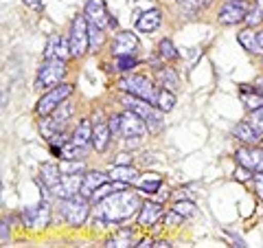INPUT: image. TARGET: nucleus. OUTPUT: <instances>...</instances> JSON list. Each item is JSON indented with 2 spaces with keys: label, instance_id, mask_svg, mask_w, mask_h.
Returning <instances> with one entry per match:
<instances>
[{
  "label": "nucleus",
  "instance_id": "8",
  "mask_svg": "<svg viewBox=\"0 0 263 248\" xmlns=\"http://www.w3.org/2000/svg\"><path fill=\"white\" fill-rule=\"evenodd\" d=\"M248 11H250L248 0H228L219 11V22L221 24H239L246 20Z\"/></svg>",
  "mask_w": 263,
  "mask_h": 248
},
{
  "label": "nucleus",
  "instance_id": "19",
  "mask_svg": "<svg viewBox=\"0 0 263 248\" xmlns=\"http://www.w3.org/2000/svg\"><path fill=\"white\" fill-rule=\"evenodd\" d=\"M160 20H162V15L158 9H149V11H143L141 15H138V20H136V29L138 31H143V33H152L160 27Z\"/></svg>",
  "mask_w": 263,
  "mask_h": 248
},
{
  "label": "nucleus",
  "instance_id": "35",
  "mask_svg": "<svg viewBox=\"0 0 263 248\" xmlns=\"http://www.w3.org/2000/svg\"><path fill=\"white\" fill-rule=\"evenodd\" d=\"M136 66V60L132 55H119L117 57V68L121 70V73H127V70H132Z\"/></svg>",
  "mask_w": 263,
  "mask_h": 248
},
{
  "label": "nucleus",
  "instance_id": "20",
  "mask_svg": "<svg viewBox=\"0 0 263 248\" xmlns=\"http://www.w3.org/2000/svg\"><path fill=\"white\" fill-rule=\"evenodd\" d=\"M75 147H79V150H88V145L92 143V123L90 121H81L75 134H72V140H70Z\"/></svg>",
  "mask_w": 263,
  "mask_h": 248
},
{
  "label": "nucleus",
  "instance_id": "21",
  "mask_svg": "<svg viewBox=\"0 0 263 248\" xmlns=\"http://www.w3.org/2000/svg\"><path fill=\"white\" fill-rule=\"evenodd\" d=\"M233 134L239 140H243V143H248V145H254V143H259V140H261V134L250 126V121L237 123V126L233 128Z\"/></svg>",
  "mask_w": 263,
  "mask_h": 248
},
{
  "label": "nucleus",
  "instance_id": "14",
  "mask_svg": "<svg viewBox=\"0 0 263 248\" xmlns=\"http://www.w3.org/2000/svg\"><path fill=\"white\" fill-rule=\"evenodd\" d=\"M72 53H70V42H66L64 38L60 36H51L46 42V51H44V57L46 60H68Z\"/></svg>",
  "mask_w": 263,
  "mask_h": 248
},
{
  "label": "nucleus",
  "instance_id": "13",
  "mask_svg": "<svg viewBox=\"0 0 263 248\" xmlns=\"http://www.w3.org/2000/svg\"><path fill=\"white\" fill-rule=\"evenodd\" d=\"M235 158L239 165L252 169L254 173L263 171V150H259V147H239L235 154Z\"/></svg>",
  "mask_w": 263,
  "mask_h": 248
},
{
  "label": "nucleus",
  "instance_id": "25",
  "mask_svg": "<svg viewBox=\"0 0 263 248\" xmlns=\"http://www.w3.org/2000/svg\"><path fill=\"white\" fill-rule=\"evenodd\" d=\"M125 187V183H119V180H114V183H103L101 187L97 189V191L92 193V198H90V200L92 202H101V200H105V198H108L110 193H114V191H119V189H123Z\"/></svg>",
  "mask_w": 263,
  "mask_h": 248
},
{
  "label": "nucleus",
  "instance_id": "37",
  "mask_svg": "<svg viewBox=\"0 0 263 248\" xmlns=\"http://www.w3.org/2000/svg\"><path fill=\"white\" fill-rule=\"evenodd\" d=\"M103 29H99V27H95V24H90V46L92 48H99L103 44V33H101Z\"/></svg>",
  "mask_w": 263,
  "mask_h": 248
},
{
  "label": "nucleus",
  "instance_id": "46",
  "mask_svg": "<svg viewBox=\"0 0 263 248\" xmlns=\"http://www.w3.org/2000/svg\"><path fill=\"white\" fill-rule=\"evenodd\" d=\"M254 90H259V93L263 95V79H257V84H254Z\"/></svg>",
  "mask_w": 263,
  "mask_h": 248
},
{
  "label": "nucleus",
  "instance_id": "24",
  "mask_svg": "<svg viewBox=\"0 0 263 248\" xmlns=\"http://www.w3.org/2000/svg\"><path fill=\"white\" fill-rule=\"evenodd\" d=\"M237 40H239V44L246 48V51H250V53H261L259 36H257V31H254V27L246 29V31H239V33H237Z\"/></svg>",
  "mask_w": 263,
  "mask_h": 248
},
{
  "label": "nucleus",
  "instance_id": "17",
  "mask_svg": "<svg viewBox=\"0 0 263 248\" xmlns=\"http://www.w3.org/2000/svg\"><path fill=\"white\" fill-rule=\"evenodd\" d=\"M110 134H112V130H110L108 123L95 121V126H92V145H95V150H97V152H103L105 147H108V143H110Z\"/></svg>",
  "mask_w": 263,
  "mask_h": 248
},
{
  "label": "nucleus",
  "instance_id": "23",
  "mask_svg": "<svg viewBox=\"0 0 263 248\" xmlns=\"http://www.w3.org/2000/svg\"><path fill=\"white\" fill-rule=\"evenodd\" d=\"M110 178L112 180H119V183L132 185V183H136L138 171L132 167V165H114V167L110 169Z\"/></svg>",
  "mask_w": 263,
  "mask_h": 248
},
{
  "label": "nucleus",
  "instance_id": "4",
  "mask_svg": "<svg viewBox=\"0 0 263 248\" xmlns=\"http://www.w3.org/2000/svg\"><path fill=\"white\" fill-rule=\"evenodd\" d=\"M68 42H70V53L75 57H81L88 46H90V22L84 15H77L70 24V36H68Z\"/></svg>",
  "mask_w": 263,
  "mask_h": 248
},
{
  "label": "nucleus",
  "instance_id": "39",
  "mask_svg": "<svg viewBox=\"0 0 263 248\" xmlns=\"http://www.w3.org/2000/svg\"><path fill=\"white\" fill-rule=\"evenodd\" d=\"M182 220H184V218L180 216V213H178L176 209H171V213H167V218H164V222H167L169 226H176V224H180Z\"/></svg>",
  "mask_w": 263,
  "mask_h": 248
},
{
  "label": "nucleus",
  "instance_id": "34",
  "mask_svg": "<svg viewBox=\"0 0 263 248\" xmlns=\"http://www.w3.org/2000/svg\"><path fill=\"white\" fill-rule=\"evenodd\" d=\"M248 121H250V126L263 136V105H261V108H257V110H252V114H250Z\"/></svg>",
  "mask_w": 263,
  "mask_h": 248
},
{
  "label": "nucleus",
  "instance_id": "48",
  "mask_svg": "<svg viewBox=\"0 0 263 248\" xmlns=\"http://www.w3.org/2000/svg\"><path fill=\"white\" fill-rule=\"evenodd\" d=\"M261 140H263V138H261Z\"/></svg>",
  "mask_w": 263,
  "mask_h": 248
},
{
  "label": "nucleus",
  "instance_id": "7",
  "mask_svg": "<svg viewBox=\"0 0 263 248\" xmlns=\"http://www.w3.org/2000/svg\"><path fill=\"white\" fill-rule=\"evenodd\" d=\"M64 60H44V64L37 70V79H35V88H48V86H57L62 84L64 77Z\"/></svg>",
  "mask_w": 263,
  "mask_h": 248
},
{
  "label": "nucleus",
  "instance_id": "26",
  "mask_svg": "<svg viewBox=\"0 0 263 248\" xmlns=\"http://www.w3.org/2000/svg\"><path fill=\"white\" fill-rule=\"evenodd\" d=\"M156 79H158V84L167 90H176L178 88V75L174 68H160L156 73Z\"/></svg>",
  "mask_w": 263,
  "mask_h": 248
},
{
  "label": "nucleus",
  "instance_id": "38",
  "mask_svg": "<svg viewBox=\"0 0 263 248\" xmlns=\"http://www.w3.org/2000/svg\"><path fill=\"white\" fill-rule=\"evenodd\" d=\"M252 173H254L252 169H248V167H243V165H241V167L235 171V178H237V180H241V183H246V180H250V178H252Z\"/></svg>",
  "mask_w": 263,
  "mask_h": 248
},
{
  "label": "nucleus",
  "instance_id": "16",
  "mask_svg": "<svg viewBox=\"0 0 263 248\" xmlns=\"http://www.w3.org/2000/svg\"><path fill=\"white\" fill-rule=\"evenodd\" d=\"M108 176L110 173H103V171H88L84 173V183H81V196L84 198H92V193L97 191L103 183H108Z\"/></svg>",
  "mask_w": 263,
  "mask_h": 248
},
{
  "label": "nucleus",
  "instance_id": "5",
  "mask_svg": "<svg viewBox=\"0 0 263 248\" xmlns=\"http://www.w3.org/2000/svg\"><path fill=\"white\" fill-rule=\"evenodd\" d=\"M88 213H90L88 198H84L81 193L62 200V216H64V220L68 222L70 226H81L86 222Z\"/></svg>",
  "mask_w": 263,
  "mask_h": 248
},
{
  "label": "nucleus",
  "instance_id": "3",
  "mask_svg": "<svg viewBox=\"0 0 263 248\" xmlns=\"http://www.w3.org/2000/svg\"><path fill=\"white\" fill-rule=\"evenodd\" d=\"M123 103H125L127 110H134L138 117H143V121L147 123V128L152 132H158L162 130V110L158 105H154L149 101H145V99L136 97V95H123Z\"/></svg>",
  "mask_w": 263,
  "mask_h": 248
},
{
  "label": "nucleus",
  "instance_id": "11",
  "mask_svg": "<svg viewBox=\"0 0 263 248\" xmlns=\"http://www.w3.org/2000/svg\"><path fill=\"white\" fill-rule=\"evenodd\" d=\"M81 183H84V176H81V173H64L62 180H60V185L53 189V193L60 198V200L79 196L81 193Z\"/></svg>",
  "mask_w": 263,
  "mask_h": 248
},
{
  "label": "nucleus",
  "instance_id": "30",
  "mask_svg": "<svg viewBox=\"0 0 263 248\" xmlns=\"http://www.w3.org/2000/svg\"><path fill=\"white\" fill-rule=\"evenodd\" d=\"M105 246L112 248V246H117V248H123V246H132V231H123V233H119L117 237H112L105 242Z\"/></svg>",
  "mask_w": 263,
  "mask_h": 248
},
{
  "label": "nucleus",
  "instance_id": "36",
  "mask_svg": "<svg viewBox=\"0 0 263 248\" xmlns=\"http://www.w3.org/2000/svg\"><path fill=\"white\" fill-rule=\"evenodd\" d=\"M178 3L184 11H197V9H202V7H206L211 0H178Z\"/></svg>",
  "mask_w": 263,
  "mask_h": 248
},
{
  "label": "nucleus",
  "instance_id": "1",
  "mask_svg": "<svg viewBox=\"0 0 263 248\" xmlns=\"http://www.w3.org/2000/svg\"><path fill=\"white\" fill-rule=\"evenodd\" d=\"M141 198L138 193L134 191H114L110 193L105 200H101L97 204V216H95V226L97 224H103V222H108V224H117V222H123L132 218L136 211H141Z\"/></svg>",
  "mask_w": 263,
  "mask_h": 248
},
{
  "label": "nucleus",
  "instance_id": "9",
  "mask_svg": "<svg viewBox=\"0 0 263 248\" xmlns=\"http://www.w3.org/2000/svg\"><path fill=\"white\" fill-rule=\"evenodd\" d=\"M22 220H24V224L31 228H44V226H48V222H51V209H48L46 202H40L35 206H27V209L22 211Z\"/></svg>",
  "mask_w": 263,
  "mask_h": 248
},
{
  "label": "nucleus",
  "instance_id": "27",
  "mask_svg": "<svg viewBox=\"0 0 263 248\" xmlns=\"http://www.w3.org/2000/svg\"><path fill=\"white\" fill-rule=\"evenodd\" d=\"M241 99H243V103H246V108L248 110H257L263 105V95L259 93V90H248V88H241Z\"/></svg>",
  "mask_w": 263,
  "mask_h": 248
},
{
  "label": "nucleus",
  "instance_id": "44",
  "mask_svg": "<svg viewBox=\"0 0 263 248\" xmlns=\"http://www.w3.org/2000/svg\"><path fill=\"white\" fill-rule=\"evenodd\" d=\"M138 248H147V246H154V242H152V239H143V242L141 244H136Z\"/></svg>",
  "mask_w": 263,
  "mask_h": 248
},
{
  "label": "nucleus",
  "instance_id": "31",
  "mask_svg": "<svg viewBox=\"0 0 263 248\" xmlns=\"http://www.w3.org/2000/svg\"><path fill=\"white\" fill-rule=\"evenodd\" d=\"M158 53H160L162 60H176L178 57V51L174 48V44H171V40H162L158 44Z\"/></svg>",
  "mask_w": 263,
  "mask_h": 248
},
{
  "label": "nucleus",
  "instance_id": "18",
  "mask_svg": "<svg viewBox=\"0 0 263 248\" xmlns=\"http://www.w3.org/2000/svg\"><path fill=\"white\" fill-rule=\"evenodd\" d=\"M160 218H162V206L158 202H145L141 206V213H138V222L143 226H154Z\"/></svg>",
  "mask_w": 263,
  "mask_h": 248
},
{
  "label": "nucleus",
  "instance_id": "12",
  "mask_svg": "<svg viewBox=\"0 0 263 248\" xmlns=\"http://www.w3.org/2000/svg\"><path fill=\"white\" fill-rule=\"evenodd\" d=\"M149 130L147 128V123L143 121V117H138L134 110H127L121 114V134L123 136H143L145 132Z\"/></svg>",
  "mask_w": 263,
  "mask_h": 248
},
{
  "label": "nucleus",
  "instance_id": "29",
  "mask_svg": "<svg viewBox=\"0 0 263 248\" xmlns=\"http://www.w3.org/2000/svg\"><path fill=\"white\" fill-rule=\"evenodd\" d=\"M246 22L250 24V27H257V24L263 22V0H254L248 15H246Z\"/></svg>",
  "mask_w": 263,
  "mask_h": 248
},
{
  "label": "nucleus",
  "instance_id": "33",
  "mask_svg": "<svg viewBox=\"0 0 263 248\" xmlns=\"http://www.w3.org/2000/svg\"><path fill=\"white\" fill-rule=\"evenodd\" d=\"M60 169H62V173H84V163L64 158V163L60 165Z\"/></svg>",
  "mask_w": 263,
  "mask_h": 248
},
{
  "label": "nucleus",
  "instance_id": "45",
  "mask_svg": "<svg viewBox=\"0 0 263 248\" xmlns=\"http://www.w3.org/2000/svg\"><path fill=\"white\" fill-rule=\"evenodd\" d=\"M154 246H158V248H169L171 242H164V239H162V242H154Z\"/></svg>",
  "mask_w": 263,
  "mask_h": 248
},
{
  "label": "nucleus",
  "instance_id": "28",
  "mask_svg": "<svg viewBox=\"0 0 263 248\" xmlns=\"http://www.w3.org/2000/svg\"><path fill=\"white\" fill-rule=\"evenodd\" d=\"M160 187H162V178L160 176H154V173H147L141 183H138V189L145 191V193H156Z\"/></svg>",
  "mask_w": 263,
  "mask_h": 248
},
{
  "label": "nucleus",
  "instance_id": "10",
  "mask_svg": "<svg viewBox=\"0 0 263 248\" xmlns=\"http://www.w3.org/2000/svg\"><path fill=\"white\" fill-rule=\"evenodd\" d=\"M86 18L90 24H95L99 29H105L112 24V18H110L108 7H105L103 0H88L86 3Z\"/></svg>",
  "mask_w": 263,
  "mask_h": 248
},
{
  "label": "nucleus",
  "instance_id": "41",
  "mask_svg": "<svg viewBox=\"0 0 263 248\" xmlns=\"http://www.w3.org/2000/svg\"><path fill=\"white\" fill-rule=\"evenodd\" d=\"M0 242L3 244L9 242V224H7V220H3V224H0Z\"/></svg>",
  "mask_w": 263,
  "mask_h": 248
},
{
  "label": "nucleus",
  "instance_id": "42",
  "mask_svg": "<svg viewBox=\"0 0 263 248\" xmlns=\"http://www.w3.org/2000/svg\"><path fill=\"white\" fill-rule=\"evenodd\" d=\"M254 189H257V193L259 198L263 200V171H259L257 176H254Z\"/></svg>",
  "mask_w": 263,
  "mask_h": 248
},
{
  "label": "nucleus",
  "instance_id": "6",
  "mask_svg": "<svg viewBox=\"0 0 263 248\" xmlns=\"http://www.w3.org/2000/svg\"><path fill=\"white\" fill-rule=\"evenodd\" d=\"M72 93H75V86L72 84H62V86H55L53 90H48V93L40 99L37 105H35L37 114L40 117H48V114H51L60 103H64Z\"/></svg>",
  "mask_w": 263,
  "mask_h": 248
},
{
  "label": "nucleus",
  "instance_id": "47",
  "mask_svg": "<svg viewBox=\"0 0 263 248\" xmlns=\"http://www.w3.org/2000/svg\"><path fill=\"white\" fill-rule=\"evenodd\" d=\"M257 36H259V46H261V53H263V31H257Z\"/></svg>",
  "mask_w": 263,
  "mask_h": 248
},
{
  "label": "nucleus",
  "instance_id": "40",
  "mask_svg": "<svg viewBox=\"0 0 263 248\" xmlns=\"http://www.w3.org/2000/svg\"><path fill=\"white\" fill-rule=\"evenodd\" d=\"M110 130L112 134H121V114H114V117H110Z\"/></svg>",
  "mask_w": 263,
  "mask_h": 248
},
{
  "label": "nucleus",
  "instance_id": "43",
  "mask_svg": "<svg viewBox=\"0 0 263 248\" xmlns=\"http://www.w3.org/2000/svg\"><path fill=\"white\" fill-rule=\"evenodd\" d=\"M42 3L44 0H24V5L31 7V9H42Z\"/></svg>",
  "mask_w": 263,
  "mask_h": 248
},
{
  "label": "nucleus",
  "instance_id": "32",
  "mask_svg": "<svg viewBox=\"0 0 263 248\" xmlns=\"http://www.w3.org/2000/svg\"><path fill=\"white\" fill-rule=\"evenodd\" d=\"M174 209H176V211H178V213H180V216H182L184 220L195 216V204H193V202H189V200H178Z\"/></svg>",
  "mask_w": 263,
  "mask_h": 248
},
{
  "label": "nucleus",
  "instance_id": "2",
  "mask_svg": "<svg viewBox=\"0 0 263 248\" xmlns=\"http://www.w3.org/2000/svg\"><path fill=\"white\" fill-rule=\"evenodd\" d=\"M119 86H121V90H125V93H129V95H136V97L145 99V101L158 105L162 112H171V110H174V105H176L174 93H169L167 88L154 86V81L143 77V75H127V77H123L119 81Z\"/></svg>",
  "mask_w": 263,
  "mask_h": 248
},
{
  "label": "nucleus",
  "instance_id": "22",
  "mask_svg": "<svg viewBox=\"0 0 263 248\" xmlns=\"http://www.w3.org/2000/svg\"><path fill=\"white\" fill-rule=\"evenodd\" d=\"M42 180H44V187H48V191H53V189L60 185V180H62V169H60V165L57 163H46V165H42Z\"/></svg>",
  "mask_w": 263,
  "mask_h": 248
},
{
  "label": "nucleus",
  "instance_id": "15",
  "mask_svg": "<svg viewBox=\"0 0 263 248\" xmlns=\"http://www.w3.org/2000/svg\"><path fill=\"white\" fill-rule=\"evenodd\" d=\"M138 48V38L134 36L132 31H125V33H119L112 42V53L114 55H134V51Z\"/></svg>",
  "mask_w": 263,
  "mask_h": 248
}]
</instances>
